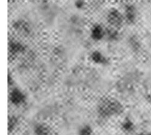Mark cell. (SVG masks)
Listing matches in <instances>:
<instances>
[{
	"mask_svg": "<svg viewBox=\"0 0 151 135\" xmlns=\"http://www.w3.org/2000/svg\"><path fill=\"white\" fill-rule=\"evenodd\" d=\"M116 28L111 27L109 29H106V39L109 40V41H115L119 38V32L116 30Z\"/></svg>",
	"mask_w": 151,
	"mask_h": 135,
	"instance_id": "10",
	"label": "cell"
},
{
	"mask_svg": "<svg viewBox=\"0 0 151 135\" xmlns=\"http://www.w3.org/2000/svg\"><path fill=\"white\" fill-rule=\"evenodd\" d=\"M94 130L90 125L85 124L81 126L78 132V135H93Z\"/></svg>",
	"mask_w": 151,
	"mask_h": 135,
	"instance_id": "11",
	"label": "cell"
},
{
	"mask_svg": "<svg viewBox=\"0 0 151 135\" xmlns=\"http://www.w3.org/2000/svg\"><path fill=\"white\" fill-rule=\"evenodd\" d=\"M122 104L116 100L107 99L100 103L98 107V112L103 117H110L119 115L122 112Z\"/></svg>",
	"mask_w": 151,
	"mask_h": 135,
	"instance_id": "1",
	"label": "cell"
},
{
	"mask_svg": "<svg viewBox=\"0 0 151 135\" xmlns=\"http://www.w3.org/2000/svg\"><path fill=\"white\" fill-rule=\"evenodd\" d=\"M76 7H78V8H81V7H83V1L82 0H79V1H76V4H75Z\"/></svg>",
	"mask_w": 151,
	"mask_h": 135,
	"instance_id": "13",
	"label": "cell"
},
{
	"mask_svg": "<svg viewBox=\"0 0 151 135\" xmlns=\"http://www.w3.org/2000/svg\"><path fill=\"white\" fill-rule=\"evenodd\" d=\"M123 15L125 21L132 23L137 18V10L134 6L129 5L125 9V11L123 13Z\"/></svg>",
	"mask_w": 151,
	"mask_h": 135,
	"instance_id": "9",
	"label": "cell"
},
{
	"mask_svg": "<svg viewBox=\"0 0 151 135\" xmlns=\"http://www.w3.org/2000/svg\"><path fill=\"white\" fill-rule=\"evenodd\" d=\"M8 99L12 105L15 107H22L26 104L27 96L21 88L13 87L9 92Z\"/></svg>",
	"mask_w": 151,
	"mask_h": 135,
	"instance_id": "2",
	"label": "cell"
},
{
	"mask_svg": "<svg viewBox=\"0 0 151 135\" xmlns=\"http://www.w3.org/2000/svg\"><path fill=\"white\" fill-rule=\"evenodd\" d=\"M106 29L99 23L93 25L90 29V38L95 42H99L106 39Z\"/></svg>",
	"mask_w": 151,
	"mask_h": 135,
	"instance_id": "5",
	"label": "cell"
},
{
	"mask_svg": "<svg viewBox=\"0 0 151 135\" xmlns=\"http://www.w3.org/2000/svg\"><path fill=\"white\" fill-rule=\"evenodd\" d=\"M19 125V118L15 115H12L8 120V131L9 132L13 131L17 128Z\"/></svg>",
	"mask_w": 151,
	"mask_h": 135,
	"instance_id": "12",
	"label": "cell"
},
{
	"mask_svg": "<svg viewBox=\"0 0 151 135\" xmlns=\"http://www.w3.org/2000/svg\"><path fill=\"white\" fill-rule=\"evenodd\" d=\"M34 135H51L52 130L50 126L44 123H38L34 126L32 129Z\"/></svg>",
	"mask_w": 151,
	"mask_h": 135,
	"instance_id": "7",
	"label": "cell"
},
{
	"mask_svg": "<svg viewBox=\"0 0 151 135\" xmlns=\"http://www.w3.org/2000/svg\"><path fill=\"white\" fill-rule=\"evenodd\" d=\"M138 135H151V133L150 132H142V133H139Z\"/></svg>",
	"mask_w": 151,
	"mask_h": 135,
	"instance_id": "14",
	"label": "cell"
},
{
	"mask_svg": "<svg viewBox=\"0 0 151 135\" xmlns=\"http://www.w3.org/2000/svg\"><path fill=\"white\" fill-rule=\"evenodd\" d=\"M108 21L111 24V27L116 29L125 21L124 15L121 13L119 10L113 9L109 12L108 15Z\"/></svg>",
	"mask_w": 151,
	"mask_h": 135,
	"instance_id": "4",
	"label": "cell"
},
{
	"mask_svg": "<svg viewBox=\"0 0 151 135\" xmlns=\"http://www.w3.org/2000/svg\"><path fill=\"white\" fill-rule=\"evenodd\" d=\"M121 129L125 133H133L136 129L135 123L130 117H127L121 123Z\"/></svg>",
	"mask_w": 151,
	"mask_h": 135,
	"instance_id": "8",
	"label": "cell"
},
{
	"mask_svg": "<svg viewBox=\"0 0 151 135\" xmlns=\"http://www.w3.org/2000/svg\"><path fill=\"white\" fill-rule=\"evenodd\" d=\"M26 50L24 44L17 41H11L9 43V52L13 55H19L24 53Z\"/></svg>",
	"mask_w": 151,
	"mask_h": 135,
	"instance_id": "6",
	"label": "cell"
},
{
	"mask_svg": "<svg viewBox=\"0 0 151 135\" xmlns=\"http://www.w3.org/2000/svg\"><path fill=\"white\" fill-rule=\"evenodd\" d=\"M89 60L96 65L106 66L109 64V58L100 50H94L89 55Z\"/></svg>",
	"mask_w": 151,
	"mask_h": 135,
	"instance_id": "3",
	"label": "cell"
}]
</instances>
